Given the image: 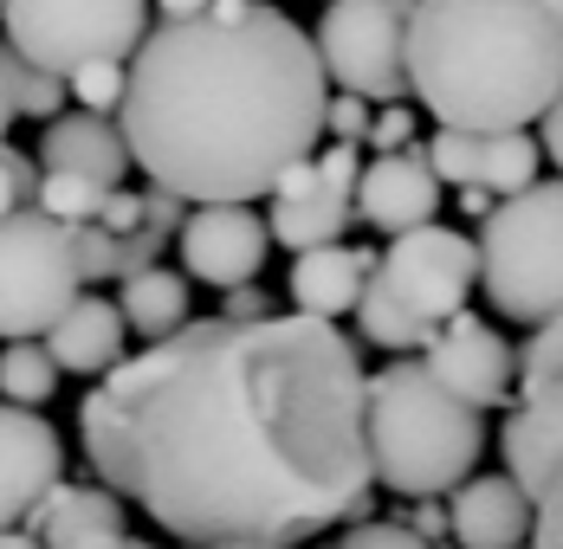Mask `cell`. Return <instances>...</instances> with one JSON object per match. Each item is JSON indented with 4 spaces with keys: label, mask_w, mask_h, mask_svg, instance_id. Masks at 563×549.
I'll list each match as a JSON object with an SVG mask.
<instances>
[{
    "label": "cell",
    "mask_w": 563,
    "mask_h": 549,
    "mask_svg": "<svg viewBox=\"0 0 563 549\" xmlns=\"http://www.w3.org/2000/svg\"><path fill=\"white\" fill-rule=\"evenodd\" d=\"M356 343L324 317H188L78 407L85 459L169 537L311 544L376 504Z\"/></svg>",
    "instance_id": "cell-1"
},
{
    "label": "cell",
    "mask_w": 563,
    "mask_h": 549,
    "mask_svg": "<svg viewBox=\"0 0 563 549\" xmlns=\"http://www.w3.org/2000/svg\"><path fill=\"white\" fill-rule=\"evenodd\" d=\"M318 40L266 0H208L143 33L117 130L130 163L181 201H260L324 136Z\"/></svg>",
    "instance_id": "cell-2"
},
{
    "label": "cell",
    "mask_w": 563,
    "mask_h": 549,
    "mask_svg": "<svg viewBox=\"0 0 563 549\" xmlns=\"http://www.w3.org/2000/svg\"><path fill=\"white\" fill-rule=\"evenodd\" d=\"M401 65L441 130H531L563 91V20L544 0H408Z\"/></svg>",
    "instance_id": "cell-3"
},
{
    "label": "cell",
    "mask_w": 563,
    "mask_h": 549,
    "mask_svg": "<svg viewBox=\"0 0 563 549\" xmlns=\"http://www.w3.org/2000/svg\"><path fill=\"white\" fill-rule=\"evenodd\" d=\"M369 472L395 497H448L473 479L486 452V421L453 388L434 382L428 362H383L363 388Z\"/></svg>",
    "instance_id": "cell-4"
},
{
    "label": "cell",
    "mask_w": 563,
    "mask_h": 549,
    "mask_svg": "<svg viewBox=\"0 0 563 549\" xmlns=\"http://www.w3.org/2000/svg\"><path fill=\"white\" fill-rule=\"evenodd\" d=\"M479 291V239L453 233L441 220H421L408 233H389V253H376L369 284L356 298V329L376 349H421L466 298Z\"/></svg>",
    "instance_id": "cell-5"
},
{
    "label": "cell",
    "mask_w": 563,
    "mask_h": 549,
    "mask_svg": "<svg viewBox=\"0 0 563 549\" xmlns=\"http://www.w3.org/2000/svg\"><path fill=\"white\" fill-rule=\"evenodd\" d=\"M479 291L511 324L563 311V181H531L479 220Z\"/></svg>",
    "instance_id": "cell-6"
},
{
    "label": "cell",
    "mask_w": 563,
    "mask_h": 549,
    "mask_svg": "<svg viewBox=\"0 0 563 549\" xmlns=\"http://www.w3.org/2000/svg\"><path fill=\"white\" fill-rule=\"evenodd\" d=\"M85 291L71 226L46 208L0 214V336H46L58 311Z\"/></svg>",
    "instance_id": "cell-7"
},
{
    "label": "cell",
    "mask_w": 563,
    "mask_h": 549,
    "mask_svg": "<svg viewBox=\"0 0 563 549\" xmlns=\"http://www.w3.org/2000/svg\"><path fill=\"white\" fill-rule=\"evenodd\" d=\"M7 46L46 65L78 71L85 58H130L150 33V0H0Z\"/></svg>",
    "instance_id": "cell-8"
},
{
    "label": "cell",
    "mask_w": 563,
    "mask_h": 549,
    "mask_svg": "<svg viewBox=\"0 0 563 549\" xmlns=\"http://www.w3.org/2000/svg\"><path fill=\"white\" fill-rule=\"evenodd\" d=\"M324 78L338 91H356L369 104H401L408 98V65H401V40H408V0H331L311 26Z\"/></svg>",
    "instance_id": "cell-9"
},
{
    "label": "cell",
    "mask_w": 563,
    "mask_h": 549,
    "mask_svg": "<svg viewBox=\"0 0 563 549\" xmlns=\"http://www.w3.org/2000/svg\"><path fill=\"white\" fill-rule=\"evenodd\" d=\"M356 175H363V156H356V143H338V136H331V149H311L285 168L273 188V214H266L285 253L343 239V226L356 220Z\"/></svg>",
    "instance_id": "cell-10"
},
{
    "label": "cell",
    "mask_w": 563,
    "mask_h": 549,
    "mask_svg": "<svg viewBox=\"0 0 563 549\" xmlns=\"http://www.w3.org/2000/svg\"><path fill=\"white\" fill-rule=\"evenodd\" d=\"M175 239H181V272L214 291L260 278L273 253V226L253 214V201H195Z\"/></svg>",
    "instance_id": "cell-11"
},
{
    "label": "cell",
    "mask_w": 563,
    "mask_h": 549,
    "mask_svg": "<svg viewBox=\"0 0 563 549\" xmlns=\"http://www.w3.org/2000/svg\"><path fill=\"white\" fill-rule=\"evenodd\" d=\"M428 163L441 175V188H486L493 201H506L538 181L544 143L531 130H434Z\"/></svg>",
    "instance_id": "cell-12"
},
{
    "label": "cell",
    "mask_w": 563,
    "mask_h": 549,
    "mask_svg": "<svg viewBox=\"0 0 563 549\" xmlns=\"http://www.w3.org/2000/svg\"><path fill=\"white\" fill-rule=\"evenodd\" d=\"M428 356V369H434V382L453 388L466 407H499L511 394V382H518V356L506 349V336L486 324V317H473V311H453L448 324L434 329L428 343H421Z\"/></svg>",
    "instance_id": "cell-13"
},
{
    "label": "cell",
    "mask_w": 563,
    "mask_h": 549,
    "mask_svg": "<svg viewBox=\"0 0 563 549\" xmlns=\"http://www.w3.org/2000/svg\"><path fill=\"white\" fill-rule=\"evenodd\" d=\"M58 479H65V446L53 421L20 401H0V530L26 524Z\"/></svg>",
    "instance_id": "cell-14"
},
{
    "label": "cell",
    "mask_w": 563,
    "mask_h": 549,
    "mask_svg": "<svg viewBox=\"0 0 563 549\" xmlns=\"http://www.w3.org/2000/svg\"><path fill=\"white\" fill-rule=\"evenodd\" d=\"M441 214V175L428 163V149H389L356 175V220L376 233H408L421 220Z\"/></svg>",
    "instance_id": "cell-15"
},
{
    "label": "cell",
    "mask_w": 563,
    "mask_h": 549,
    "mask_svg": "<svg viewBox=\"0 0 563 549\" xmlns=\"http://www.w3.org/2000/svg\"><path fill=\"white\" fill-rule=\"evenodd\" d=\"M448 517L460 549H525L531 524H538V497L511 472H473L466 485H453Z\"/></svg>",
    "instance_id": "cell-16"
},
{
    "label": "cell",
    "mask_w": 563,
    "mask_h": 549,
    "mask_svg": "<svg viewBox=\"0 0 563 549\" xmlns=\"http://www.w3.org/2000/svg\"><path fill=\"white\" fill-rule=\"evenodd\" d=\"M499 446H506V472L525 492L531 497L551 492V479L563 472V376L538 388H518Z\"/></svg>",
    "instance_id": "cell-17"
},
{
    "label": "cell",
    "mask_w": 563,
    "mask_h": 549,
    "mask_svg": "<svg viewBox=\"0 0 563 549\" xmlns=\"http://www.w3.org/2000/svg\"><path fill=\"white\" fill-rule=\"evenodd\" d=\"M123 343H130V324L111 298H71L58 311V324L46 329V349H53L58 376H111L123 362Z\"/></svg>",
    "instance_id": "cell-18"
},
{
    "label": "cell",
    "mask_w": 563,
    "mask_h": 549,
    "mask_svg": "<svg viewBox=\"0 0 563 549\" xmlns=\"http://www.w3.org/2000/svg\"><path fill=\"white\" fill-rule=\"evenodd\" d=\"M369 266H376V253L343 246V239L305 246V253L291 259V304H298L305 317L338 324L343 311H356V298H363V284H369Z\"/></svg>",
    "instance_id": "cell-19"
},
{
    "label": "cell",
    "mask_w": 563,
    "mask_h": 549,
    "mask_svg": "<svg viewBox=\"0 0 563 549\" xmlns=\"http://www.w3.org/2000/svg\"><path fill=\"white\" fill-rule=\"evenodd\" d=\"M26 530H40L46 549H104L123 537V504L111 485H65L40 497V511L26 517Z\"/></svg>",
    "instance_id": "cell-20"
},
{
    "label": "cell",
    "mask_w": 563,
    "mask_h": 549,
    "mask_svg": "<svg viewBox=\"0 0 563 549\" xmlns=\"http://www.w3.org/2000/svg\"><path fill=\"white\" fill-rule=\"evenodd\" d=\"M40 168H78V175H98L117 188L130 175V143L104 110H58V116H46V136H40Z\"/></svg>",
    "instance_id": "cell-21"
},
{
    "label": "cell",
    "mask_w": 563,
    "mask_h": 549,
    "mask_svg": "<svg viewBox=\"0 0 563 549\" xmlns=\"http://www.w3.org/2000/svg\"><path fill=\"white\" fill-rule=\"evenodd\" d=\"M123 291H117V311H123V324L136 329V336H175V329L188 324V272H169V266H143V272L117 278Z\"/></svg>",
    "instance_id": "cell-22"
},
{
    "label": "cell",
    "mask_w": 563,
    "mask_h": 549,
    "mask_svg": "<svg viewBox=\"0 0 563 549\" xmlns=\"http://www.w3.org/2000/svg\"><path fill=\"white\" fill-rule=\"evenodd\" d=\"M53 388H58V362L46 349V336H13L0 349V394L7 401L40 407V401H53Z\"/></svg>",
    "instance_id": "cell-23"
},
{
    "label": "cell",
    "mask_w": 563,
    "mask_h": 549,
    "mask_svg": "<svg viewBox=\"0 0 563 549\" xmlns=\"http://www.w3.org/2000/svg\"><path fill=\"white\" fill-rule=\"evenodd\" d=\"M0 85H7V104H13V116H58V110H65V98H71L58 71L33 65V58L20 53V46H7V40H0Z\"/></svg>",
    "instance_id": "cell-24"
},
{
    "label": "cell",
    "mask_w": 563,
    "mask_h": 549,
    "mask_svg": "<svg viewBox=\"0 0 563 549\" xmlns=\"http://www.w3.org/2000/svg\"><path fill=\"white\" fill-rule=\"evenodd\" d=\"M104 194H111V181H98V175H78V168H46V175H40L33 208H46L53 220L78 226V220H98Z\"/></svg>",
    "instance_id": "cell-25"
},
{
    "label": "cell",
    "mask_w": 563,
    "mask_h": 549,
    "mask_svg": "<svg viewBox=\"0 0 563 549\" xmlns=\"http://www.w3.org/2000/svg\"><path fill=\"white\" fill-rule=\"evenodd\" d=\"M123 85H130V58H85L78 71H65V91L85 110H104V116L123 104Z\"/></svg>",
    "instance_id": "cell-26"
},
{
    "label": "cell",
    "mask_w": 563,
    "mask_h": 549,
    "mask_svg": "<svg viewBox=\"0 0 563 549\" xmlns=\"http://www.w3.org/2000/svg\"><path fill=\"white\" fill-rule=\"evenodd\" d=\"M511 356H518V388L558 382L563 376V311L558 317H544V324H531L525 349H511Z\"/></svg>",
    "instance_id": "cell-27"
},
{
    "label": "cell",
    "mask_w": 563,
    "mask_h": 549,
    "mask_svg": "<svg viewBox=\"0 0 563 549\" xmlns=\"http://www.w3.org/2000/svg\"><path fill=\"white\" fill-rule=\"evenodd\" d=\"M71 246H78V272H85V284L117 278V233L104 226V220H78V226H71Z\"/></svg>",
    "instance_id": "cell-28"
},
{
    "label": "cell",
    "mask_w": 563,
    "mask_h": 549,
    "mask_svg": "<svg viewBox=\"0 0 563 549\" xmlns=\"http://www.w3.org/2000/svg\"><path fill=\"white\" fill-rule=\"evenodd\" d=\"M40 175H46V168L33 163V156H20L13 143H0V214H13V208H33V194H40Z\"/></svg>",
    "instance_id": "cell-29"
},
{
    "label": "cell",
    "mask_w": 563,
    "mask_h": 549,
    "mask_svg": "<svg viewBox=\"0 0 563 549\" xmlns=\"http://www.w3.org/2000/svg\"><path fill=\"white\" fill-rule=\"evenodd\" d=\"M369 116H376L369 98H356V91H331V104H324V136H338V143H363V136H369Z\"/></svg>",
    "instance_id": "cell-30"
},
{
    "label": "cell",
    "mask_w": 563,
    "mask_h": 549,
    "mask_svg": "<svg viewBox=\"0 0 563 549\" xmlns=\"http://www.w3.org/2000/svg\"><path fill=\"white\" fill-rule=\"evenodd\" d=\"M363 143H369L376 156H389V149H415V110H408V104H376Z\"/></svg>",
    "instance_id": "cell-31"
},
{
    "label": "cell",
    "mask_w": 563,
    "mask_h": 549,
    "mask_svg": "<svg viewBox=\"0 0 563 549\" xmlns=\"http://www.w3.org/2000/svg\"><path fill=\"white\" fill-rule=\"evenodd\" d=\"M331 549H434V544H421L408 524H369V517H363V524H350Z\"/></svg>",
    "instance_id": "cell-32"
},
{
    "label": "cell",
    "mask_w": 563,
    "mask_h": 549,
    "mask_svg": "<svg viewBox=\"0 0 563 549\" xmlns=\"http://www.w3.org/2000/svg\"><path fill=\"white\" fill-rule=\"evenodd\" d=\"M163 246H169V233H156V226H136V233H117V278L143 272V266H156V259H163Z\"/></svg>",
    "instance_id": "cell-33"
},
{
    "label": "cell",
    "mask_w": 563,
    "mask_h": 549,
    "mask_svg": "<svg viewBox=\"0 0 563 549\" xmlns=\"http://www.w3.org/2000/svg\"><path fill=\"white\" fill-rule=\"evenodd\" d=\"M531 549H563V472L551 479V492L538 497V524H531Z\"/></svg>",
    "instance_id": "cell-34"
},
{
    "label": "cell",
    "mask_w": 563,
    "mask_h": 549,
    "mask_svg": "<svg viewBox=\"0 0 563 549\" xmlns=\"http://www.w3.org/2000/svg\"><path fill=\"white\" fill-rule=\"evenodd\" d=\"M273 311H279V304H273L253 278H246V284H227V291H221V317H240V324H246V317H273Z\"/></svg>",
    "instance_id": "cell-35"
},
{
    "label": "cell",
    "mask_w": 563,
    "mask_h": 549,
    "mask_svg": "<svg viewBox=\"0 0 563 549\" xmlns=\"http://www.w3.org/2000/svg\"><path fill=\"white\" fill-rule=\"evenodd\" d=\"M408 530H415V537H421V544H448L453 537V517L448 511H441V497H415V511H408Z\"/></svg>",
    "instance_id": "cell-36"
},
{
    "label": "cell",
    "mask_w": 563,
    "mask_h": 549,
    "mask_svg": "<svg viewBox=\"0 0 563 549\" xmlns=\"http://www.w3.org/2000/svg\"><path fill=\"white\" fill-rule=\"evenodd\" d=\"M98 220H104L111 233H136V226H143V194L111 188V194H104V208H98Z\"/></svg>",
    "instance_id": "cell-37"
},
{
    "label": "cell",
    "mask_w": 563,
    "mask_h": 549,
    "mask_svg": "<svg viewBox=\"0 0 563 549\" xmlns=\"http://www.w3.org/2000/svg\"><path fill=\"white\" fill-rule=\"evenodd\" d=\"M538 123H544V136H538V143H544V163H558V175H563V91L551 98V110H544Z\"/></svg>",
    "instance_id": "cell-38"
},
{
    "label": "cell",
    "mask_w": 563,
    "mask_h": 549,
    "mask_svg": "<svg viewBox=\"0 0 563 549\" xmlns=\"http://www.w3.org/2000/svg\"><path fill=\"white\" fill-rule=\"evenodd\" d=\"M0 549H46V544H40V530H26V524H7V530H0Z\"/></svg>",
    "instance_id": "cell-39"
},
{
    "label": "cell",
    "mask_w": 563,
    "mask_h": 549,
    "mask_svg": "<svg viewBox=\"0 0 563 549\" xmlns=\"http://www.w3.org/2000/svg\"><path fill=\"white\" fill-rule=\"evenodd\" d=\"M156 7H163V13H169V20H181V13H201V7H208V0H156Z\"/></svg>",
    "instance_id": "cell-40"
},
{
    "label": "cell",
    "mask_w": 563,
    "mask_h": 549,
    "mask_svg": "<svg viewBox=\"0 0 563 549\" xmlns=\"http://www.w3.org/2000/svg\"><path fill=\"white\" fill-rule=\"evenodd\" d=\"M7 130H13V104H7V85H0V143H7Z\"/></svg>",
    "instance_id": "cell-41"
},
{
    "label": "cell",
    "mask_w": 563,
    "mask_h": 549,
    "mask_svg": "<svg viewBox=\"0 0 563 549\" xmlns=\"http://www.w3.org/2000/svg\"><path fill=\"white\" fill-rule=\"evenodd\" d=\"M104 549H156V544H143V537H130V530H123V537H117V544H104Z\"/></svg>",
    "instance_id": "cell-42"
},
{
    "label": "cell",
    "mask_w": 563,
    "mask_h": 549,
    "mask_svg": "<svg viewBox=\"0 0 563 549\" xmlns=\"http://www.w3.org/2000/svg\"><path fill=\"white\" fill-rule=\"evenodd\" d=\"M221 549H273V544H221Z\"/></svg>",
    "instance_id": "cell-43"
},
{
    "label": "cell",
    "mask_w": 563,
    "mask_h": 549,
    "mask_svg": "<svg viewBox=\"0 0 563 549\" xmlns=\"http://www.w3.org/2000/svg\"><path fill=\"white\" fill-rule=\"evenodd\" d=\"M544 7H551V13H558V20H563V0H544Z\"/></svg>",
    "instance_id": "cell-44"
}]
</instances>
